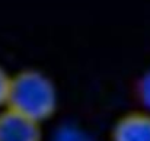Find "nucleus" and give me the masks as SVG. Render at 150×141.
Here are the masks:
<instances>
[{"mask_svg": "<svg viewBox=\"0 0 150 141\" xmlns=\"http://www.w3.org/2000/svg\"><path fill=\"white\" fill-rule=\"evenodd\" d=\"M137 97L142 103V109L150 112V70L140 77L137 83Z\"/></svg>", "mask_w": 150, "mask_h": 141, "instance_id": "39448f33", "label": "nucleus"}, {"mask_svg": "<svg viewBox=\"0 0 150 141\" xmlns=\"http://www.w3.org/2000/svg\"><path fill=\"white\" fill-rule=\"evenodd\" d=\"M10 76L1 66H0V109L6 108L7 105V94H9V85H10Z\"/></svg>", "mask_w": 150, "mask_h": 141, "instance_id": "423d86ee", "label": "nucleus"}, {"mask_svg": "<svg viewBox=\"0 0 150 141\" xmlns=\"http://www.w3.org/2000/svg\"><path fill=\"white\" fill-rule=\"evenodd\" d=\"M51 141H92V138L85 130L79 128L77 125L64 124L58 127L57 131H54Z\"/></svg>", "mask_w": 150, "mask_h": 141, "instance_id": "20e7f679", "label": "nucleus"}, {"mask_svg": "<svg viewBox=\"0 0 150 141\" xmlns=\"http://www.w3.org/2000/svg\"><path fill=\"white\" fill-rule=\"evenodd\" d=\"M42 124L10 109H0V141H42Z\"/></svg>", "mask_w": 150, "mask_h": 141, "instance_id": "f03ea898", "label": "nucleus"}, {"mask_svg": "<svg viewBox=\"0 0 150 141\" xmlns=\"http://www.w3.org/2000/svg\"><path fill=\"white\" fill-rule=\"evenodd\" d=\"M6 106L42 124L51 119L57 111V87L50 77L40 70H21L10 76Z\"/></svg>", "mask_w": 150, "mask_h": 141, "instance_id": "f257e3e1", "label": "nucleus"}, {"mask_svg": "<svg viewBox=\"0 0 150 141\" xmlns=\"http://www.w3.org/2000/svg\"><path fill=\"white\" fill-rule=\"evenodd\" d=\"M112 141H150V112L140 109L120 116L112 127Z\"/></svg>", "mask_w": 150, "mask_h": 141, "instance_id": "7ed1b4c3", "label": "nucleus"}]
</instances>
